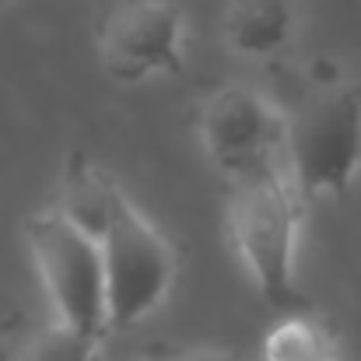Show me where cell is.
<instances>
[{
  "label": "cell",
  "mask_w": 361,
  "mask_h": 361,
  "mask_svg": "<svg viewBox=\"0 0 361 361\" xmlns=\"http://www.w3.org/2000/svg\"><path fill=\"white\" fill-rule=\"evenodd\" d=\"M334 334L305 312L284 316L263 341V361H337Z\"/></svg>",
  "instance_id": "cell-9"
},
{
  "label": "cell",
  "mask_w": 361,
  "mask_h": 361,
  "mask_svg": "<svg viewBox=\"0 0 361 361\" xmlns=\"http://www.w3.org/2000/svg\"><path fill=\"white\" fill-rule=\"evenodd\" d=\"M186 14L176 0H120L99 21L102 67L120 85L183 71Z\"/></svg>",
  "instance_id": "cell-6"
},
{
  "label": "cell",
  "mask_w": 361,
  "mask_h": 361,
  "mask_svg": "<svg viewBox=\"0 0 361 361\" xmlns=\"http://www.w3.org/2000/svg\"><path fill=\"white\" fill-rule=\"evenodd\" d=\"M18 0H0V11H7V7H14Z\"/></svg>",
  "instance_id": "cell-12"
},
{
  "label": "cell",
  "mask_w": 361,
  "mask_h": 361,
  "mask_svg": "<svg viewBox=\"0 0 361 361\" xmlns=\"http://www.w3.org/2000/svg\"><path fill=\"white\" fill-rule=\"evenodd\" d=\"M99 344L102 341H95L81 330L53 323V326H42L39 334H32L28 341H21V348L14 351L11 361H95Z\"/></svg>",
  "instance_id": "cell-10"
},
{
  "label": "cell",
  "mask_w": 361,
  "mask_h": 361,
  "mask_svg": "<svg viewBox=\"0 0 361 361\" xmlns=\"http://www.w3.org/2000/svg\"><path fill=\"white\" fill-rule=\"evenodd\" d=\"M295 21V0H228L221 14V35L239 56L267 60L291 42Z\"/></svg>",
  "instance_id": "cell-7"
},
{
  "label": "cell",
  "mask_w": 361,
  "mask_h": 361,
  "mask_svg": "<svg viewBox=\"0 0 361 361\" xmlns=\"http://www.w3.org/2000/svg\"><path fill=\"white\" fill-rule=\"evenodd\" d=\"M200 144L211 165L239 183L277 161H284L288 116L256 88L225 85L200 109Z\"/></svg>",
  "instance_id": "cell-5"
},
{
  "label": "cell",
  "mask_w": 361,
  "mask_h": 361,
  "mask_svg": "<svg viewBox=\"0 0 361 361\" xmlns=\"http://www.w3.org/2000/svg\"><path fill=\"white\" fill-rule=\"evenodd\" d=\"M99 249L106 263L109 330H126L169 298L179 274L176 245L123 197V190H116Z\"/></svg>",
  "instance_id": "cell-2"
},
{
  "label": "cell",
  "mask_w": 361,
  "mask_h": 361,
  "mask_svg": "<svg viewBox=\"0 0 361 361\" xmlns=\"http://www.w3.org/2000/svg\"><path fill=\"white\" fill-rule=\"evenodd\" d=\"M284 165L305 200L341 197L361 169V85H330L288 116Z\"/></svg>",
  "instance_id": "cell-3"
},
{
  "label": "cell",
  "mask_w": 361,
  "mask_h": 361,
  "mask_svg": "<svg viewBox=\"0 0 361 361\" xmlns=\"http://www.w3.org/2000/svg\"><path fill=\"white\" fill-rule=\"evenodd\" d=\"M116 190L120 186L106 172H99L85 154H74L71 158V169H67V179H63V190H60V207L56 211L74 228H81L85 235H92V239L99 242Z\"/></svg>",
  "instance_id": "cell-8"
},
{
  "label": "cell",
  "mask_w": 361,
  "mask_h": 361,
  "mask_svg": "<svg viewBox=\"0 0 361 361\" xmlns=\"http://www.w3.org/2000/svg\"><path fill=\"white\" fill-rule=\"evenodd\" d=\"M140 361H242L239 355L228 351H214V348H186V351H161V355H147Z\"/></svg>",
  "instance_id": "cell-11"
},
{
  "label": "cell",
  "mask_w": 361,
  "mask_h": 361,
  "mask_svg": "<svg viewBox=\"0 0 361 361\" xmlns=\"http://www.w3.org/2000/svg\"><path fill=\"white\" fill-rule=\"evenodd\" d=\"M25 239L32 263L42 277L56 323L81 330L95 341L109 334V302H106V263L92 235L74 228L60 211H39L25 221Z\"/></svg>",
  "instance_id": "cell-4"
},
{
  "label": "cell",
  "mask_w": 361,
  "mask_h": 361,
  "mask_svg": "<svg viewBox=\"0 0 361 361\" xmlns=\"http://www.w3.org/2000/svg\"><path fill=\"white\" fill-rule=\"evenodd\" d=\"M302 214L305 197L298 193L284 161L239 183H228V235L259 295L288 316L291 309L305 305L295 281V245Z\"/></svg>",
  "instance_id": "cell-1"
},
{
  "label": "cell",
  "mask_w": 361,
  "mask_h": 361,
  "mask_svg": "<svg viewBox=\"0 0 361 361\" xmlns=\"http://www.w3.org/2000/svg\"><path fill=\"white\" fill-rule=\"evenodd\" d=\"M337 361H344V358H337Z\"/></svg>",
  "instance_id": "cell-13"
}]
</instances>
